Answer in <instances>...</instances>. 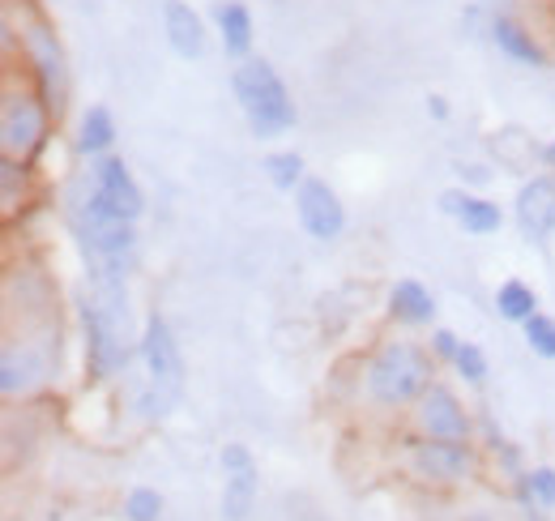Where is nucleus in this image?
Instances as JSON below:
<instances>
[{"mask_svg":"<svg viewBox=\"0 0 555 521\" xmlns=\"http://www.w3.org/2000/svg\"><path fill=\"white\" fill-rule=\"evenodd\" d=\"M90 180H94L99 196H103L120 218L138 223L141 209H145V196H141L138 180L129 176L125 158H116V154H99V158H90Z\"/></svg>","mask_w":555,"mask_h":521,"instance_id":"13","label":"nucleus"},{"mask_svg":"<svg viewBox=\"0 0 555 521\" xmlns=\"http://www.w3.org/2000/svg\"><path fill=\"white\" fill-rule=\"evenodd\" d=\"M440 214H449V218H453L462 231H470V236H495V231L504 227V209H500L495 201H487V196L466 193V189L440 193Z\"/></svg>","mask_w":555,"mask_h":521,"instance_id":"15","label":"nucleus"},{"mask_svg":"<svg viewBox=\"0 0 555 521\" xmlns=\"http://www.w3.org/2000/svg\"><path fill=\"white\" fill-rule=\"evenodd\" d=\"M266 176H270V185H274L278 193H295L308 176H304V158L295 154V150H274L270 158H266Z\"/></svg>","mask_w":555,"mask_h":521,"instance_id":"22","label":"nucleus"},{"mask_svg":"<svg viewBox=\"0 0 555 521\" xmlns=\"http://www.w3.org/2000/svg\"><path fill=\"white\" fill-rule=\"evenodd\" d=\"M112 145H116V120H112V112L107 107H90L81 116V125H77V154L99 158V154H112Z\"/></svg>","mask_w":555,"mask_h":521,"instance_id":"19","label":"nucleus"},{"mask_svg":"<svg viewBox=\"0 0 555 521\" xmlns=\"http://www.w3.org/2000/svg\"><path fill=\"white\" fill-rule=\"evenodd\" d=\"M453 368H457V377H462L466 385H483L487 381V355L475 346V342H462V351H457Z\"/></svg>","mask_w":555,"mask_h":521,"instance_id":"26","label":"nucleus"},{"mask_svg":"<svg viewBox=\"0 0 555 521\" xmlns=\"http://www.w3.org/2000/svg\"><path fill=\"white\" fill-rule=\"evenodd\" d=\"M436 355L431 346H418L406 338H389L380 342L359 372V393L372 410L393 415V410H411L418 402V393L436 381Z\"/></svg>","mask_w":555,"mask_h":521,"instance_id":"2","label":"nucleus"},{"mask_svg":"<svg viewBox=\"0 0 555 521\" xmlns=\"http://www.w3.org/2000/svg\"><path fill=\"white\" fill-rule=\"evenodd\" d=\"M222 521H248L253 518V505H257V492H261V479H257V461L248 454V445H227L222 449Z\"/></svg>","mask_w":555,"mask_h":521,"instance_id":"11","label":"nucleus"},{"mask_svg":"<svg viewBox=\"0 0 555 521\" xmlns=\"http://www.w3.org/2000/svg\"><path fill=\"white\" fill-rule=\"evenodd\" d=\"M427 116H431V120H449V99H444V94H431V99H427Z\"/></svg>","mask_w":555,"mask_h":521,"instance_id":"29","label":"nucleus"},{"mask_svg":"<svg viewBox=\"0 0 555 521\" xmlns=\"http://www.w3.org/2000/svg\"><path fill=\"white\" fill-rule=\"evenodd\" d=\"M52 120L56 116H52V107L39 90H26V86L9 81L4 94H0V154L30 163L43 150Z\"/></svg>","mask_w":555,"mask_h":521,"instance_id":"6","label":"nucleus"},{"mask_svg":"<svg viewBox=\"0 0 555 521\" xmlns=\"http://www.w3.org/2000/svg\"><path fill=\"white\" fill-rule=\"evenodd\" d=\"M411 436L427 441H475V415L444 381H431L411 406Z\"/></svg>","mask_w":555,"mask_h":521,"instance_id":"9","label":"nucleus"},{"mask_svg":"<svg viewBox=\"0 0 555 521\" xmlns=\"http://www.w3.org/2000/svg\"><path fill=\"white\" fill-rule=\"evenodd\" d=\"M214 22H218V35H222V52L231 61H248V52H253V13H248V4L244 0H218Z\"/></svg>","mask_w":555,"mask_h":521,"instance_id":"17","label":"nucleus"},{"mask_svg":"<svg viewBox=\"0 0 555 521\" xmlns=\"http://www.w3.org/2000/svg\"><path fill=\"white\" fill-rule=\"evenodd\" d=\"M543 158H547V163H552V167H555V141H552V145H547V150H543Z\"/></svg>","mask_w":555,"mask_h":521,"instance_id":"30","label":"nucleus"},{"mask_svg":"<svg viewBox=\"0 0 555 521\" xmlns=\"http://www.w3.org/2000/svg\"><path fill=\"white\" fill-rule=\"evenodd\" d=\"M513 218L530 244H547L555 231V176H534L517 189Z\"/></svg>","mask_w":555,"mask_h":521,"instance_id":"12","label":"nucleus"},{"mask_svg":"<svg viewBox=\"0 0 555 521\" xmlns=\"http://www.w3.org/2000/svg\"><path fill=\"white\" fill-rule=\"evenodd\" d=\"M457 176H462L466 185H487V180H491V171H487L483 163H470V167L462 163V167H457Z\"/></svg>","mask_w":555,"mask_h":521,"instance_id":"28","label":"nucleus"},{"mask_svg":"<svg viewBox=\"0 0 555 521\" xmlns=\"http://www.w3.org/2000/svg\"><path fill=\"white\" fill-rule=\"evenodd\" d=\"M389 317L406 329L431 326L436 300H431V291H427L418 278H402V282H393V291H389Z\"/></svg>","mask_w":555,"mask_h":521,"instance_id":"18","label":"nucleus"},{"mask_svg":"<svg viewBox=\"0 0 555 521\" xmlns=\"http://www.w3.org/2000/svg\"><path fill=\"white\" fill-rule=\"evenodd\" d=\"M138 359H141V381L133 393L141 419H167L184 393V359L176 346V333L163 317H150L138 338Z\"/></svg>","mask_w":555,"mask_h":521,"instance_id":"4","label":"nucleus"},{"mask_svg":"<svg viewBox=\"0 0 555 521\" xmlns=\"http://www.w3.org/2000/svg\"><path fill=\"white\" fill-rule=\"evenodd\" d=\"M26 180H30V163L0 154V201H4V214H13V209L22 205V196H26Z\"/></svg>","mask_w":555,"mask_h":521,"instance_id":"23","label":"nucleus"},{"mask_svg":"<svg viewBox=\"0 0 555 521\" xmlns=\"http://www.w3.org/2000/svg\"><path fill=\"white\" fill-rule=\"evenodd\" d=\"M81 329H86L90 381H107V377L129 368V359H133V317H129V287H125L120 269L86 265Z\"/></svg>","mask_w":555,"mask_h":521,"instance_id":"1","label":"nucleus"},{"mask_svg":"<svg viewBox=\"0 0 555 521\" xmlns=\"http://www.w3.org/2000/svg\"><path fill=\"white\" fill-rule=\"evenodd\" d=\"M17 39H22V56H26V65H30L35 81H39V94L48 99L52 116L61 120V116H65V99H69V68H65V48H61L56 30L48 26L43 13L26 9Z\"/></svg>","mask_w":555,"mask_h":521,"instance_id":"8","label":"nucleus"},{"mask_svg":"<svg viewBox=\"0 0 555 521\" xmlns=\"http://www.w3.org/2000/svg\"><path fill=\"white\" fill-rule=\"evenodd\" d=\"M61 368V329L52 321V313H43L39 321L30 317L22 333H9L4 338V351H0V393L4 402H26L39 390L52 385Z\"/></svg>","mask_w":555,"mask_h":521,"instance_id":"3","label":"nucleus"},{"mask_svg":"<svg viewBox=\"0 0 555 521\" xmlns=\"http://www.w3.org/2000/svg\"><path fill=\"white\" fill-rule=\"evenodd\" d=\"M521 329H526V346H530L539 359H555V317L534 313Z\"/></svg>","mask_w":555,"mask_h":521,"instance_id":"24","label":"nucleus"},{"mask_svg":"<svg viewBox=\"0 0 555 521\" xmlns=\"http://www.w3.org/2000/svg\"><path fill=\"white\" fill-rule=\"evenodd\" d=\"M231 90H235V103L248 116L253 137L270 141V137H282V132L295 129V120H299L295 99H291L286 81L278 77V68L270 61H257V56L240 61V68L231 73Z\"/></svg>","mask_w":555,"mask_h":521,"instance_id":"5","label":"nucleus"},{"mask_svg":"<svg viewBox=\"0 0 555 521\" xmlns=\"http://www.w3.org/2000/svg\"><path fill=\"white\" fill-rule=\"evenodd\" d=\"M125 518L129 521H158L163 518V496L154 487H133L125 500Z\"/></svg>","mask_w":555,"mask_h":521,"instance_id":"25","label":"nucleus"},{"mask_svg":"<svg viewBox=\"0 0 555 521\" xmlns=\"http://www.w3.org/2000/svg\"><path fill=\"white\" fill-rule=\"evenodd\" d=\"M163 30H167V43L180 61H202L206 56V22L189 0H167L163 4Z\"/></svg>","mask_w":555,"mask_h":521,"instance_id":"14","label":"nucleus"},{"mask_svg":"<svg viewBox=\"0 0 555 521\" xmlns=\"http://www.w3.org/2000/svg\"><path fill=\"white\" fill-rule=\"evenodd\" d=\"M457 351H462V338H457L453 329H431V355H436L440 364H453Z\"/></svg>","mask_w":555,"mask_h":521,"instance_id":"27","label":"nucleus"},{"mask_svg":"<svg viewBox=\"0 0 555 521\" xmlns=\"http://www.w3.org/2000/svg\"><path fill=\"white\" fill-rule=\"evenodd\" d=\"M495 313H500L504 321H513V326H526V321L539 313V295H534V287H526L521 278L500 282V291H495Z\"/></svg>","mask_w":555,"mask_h":521,"instance_id":"21","label":"nucleus"},{"mask_svg":"<svg viewBox=\"0 0 555 521\" xmlns=\"http://www.w3.org/2000/svg\"><path fill=\"white\" fill-rule=\"evenodd\" d=\"M517 500L526 505V513L555 509V466H534V470H521L517 474Z\"/></svg>","mask_w":555,"mask_h":521,"instance_id":"20","label":"nucleus"},{"mask_svg":"<svg viewBox=\"0 0 555 521\" xmlns=\"http://www.w3.org/2000/svg\"><path fill=\"white\" fill-rule=\"evenodd\" d=\"M295 214H299V227H304L312 240H321V244L338 240L343 227H347L343 196L334 193L325 180H317V176H308V180L295 189Z\"/></svg>","mask_w":555,"mask_h":521,"instance_id":"10","label":"nucleus"},{"mask_svg":"<svg viewBox=\"0 0 555 521\" xmlns=\"http://www.w3.org/2000/svg\"><path fill=\"white\" fill-rule=\"evenodd\" d=\"M402 466L406 474L423 483V487H462L479 474L483 454L475 441H427V436H411L402 449Z\"/></svg>","mask_w":555,"mask_h":521,"instance_id":"7","label":"nucleus"},{"mask_svg":"<svg viewBox=\"0 0 555 521\" xmlns=\"http://www.w3.org/2000/svg\"><path fill=\"white\" fill-rule=\"evenodd\" d=\"M487 35H491V43L508 56V61H517V65H530V68H547V52H543V43L517 22V17H508V13H495L491 22H487Z\"/></svg>","mask_w":555,"mask_h":521,"instance_id":"16","label":"nucleus"}]
</instances>
